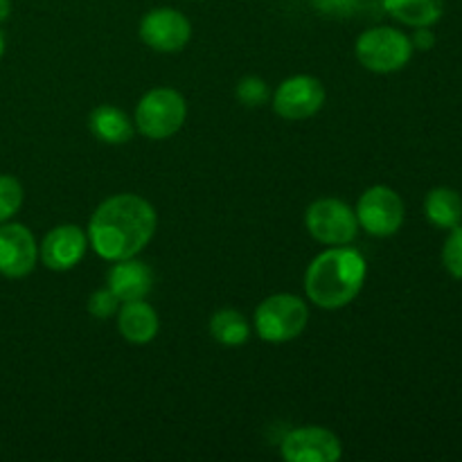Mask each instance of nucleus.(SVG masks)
I'll list each match as a JSON object with an SVG mask.
<instances>
[{
  "label": "nucleus",
  "instance_id": "obj_1",
  "mask_svg": "<svg viewBox=\"0 0 462 462\" xmlns=\"http://www.w3.org/2000/svg\"><path fill=\"white\" fill-rule=\"evenodd\" d=\"M158 217L138 194H116L99 203L88 224V244L108 262L135 257L156 233Z\"/></svg>",
  "mask_w": 462,
  "mask_h": 462
},
{
  "label": "nucleus",
  "instance_id": "obj_2",
  "mask_svg": "<svg viewBox=\"0 0 462 462\" xmlns=\"http://www.w3.org/2000/svg\"><path fill=\"white\" fill-rule=\"evenodd\" d=\"M368 275L364 255L355 248L334 246L311 260L305 275V291L323 310H341L361 293Z\"/></svg>",
  "mask_w": 462,
  "mask_h": 462
},
{
  "label": "nucleus",
  "instance_id": "obj_3",
  "mask_svg": "<svg viewBox=\"0 0 462 462\" xmlns=\"http://www.w3.org/2000/svg\"><path fill=\"white\" fill-rule=\"evenodd\" d=\"M355 52L365 70L388 75L402 70L411 61L413 43L404 32L393 27H373L359 36Z\"/></svg>",
  "mask_w": 462,
  "mask_h": 462
},
{
  "label": "nucleus",
  "instance_id": "obj_4",
  "mask_svg": "<svg viewBox=\"0 0 462 462\" xmlns=\"http://www.w3.org/2000/svg\"><path fill=\"white\" fill-rule=\"evenodd\" d=\"M188 117L185 97L174 88H153L135 108V126L149 140L171 138Z\"/></svg>",
  "mask_w": 462,
  "mask_h": 462
},
{
  "label": "nucleus",
  "instance_id": "obj_5",
  "mask_svg": "<svg viewBox=\"0 0 462 462\" xmlns=\"http://www.w3.org/2000/svg\"><path fill=\"white\" fill-rule=\"evenodd\" d=\"M310 320V310L293 293H275L255 311V329L262 341L287 343L300 337Z\"/></svg>",
  "mask_w": 462,
  "mask_h": 462
},
{
  "label": "nucleus",
  "instance_id": "obj_6",
  "mask_svg": "<svg viewBox=\"0 0 462 462\" xmlns=\"http://www.w3.org/2000/svg\"><path fill=\"white\" fill-rule=\"evenodd\" d=\"M307 230L311 237L328 246H346L359 233L356 212L338 199H319L307 208Z\"/></svg>",
  "mask_w": 462,
  "mask_h": 462
},
{
  "label": "nucleus",
  "instance_id": "obj_7",
  "mask_svg": "<svg viewBox=\"0 0 462 462\" xmlns=\"http://www.w3.org/2000/svg\"><path fill=\"white\" fill-rule=\"evenodd\" d=\"M356 219L365 233L374 237H391L404 224V201L388 185H373L361 194Z\"/></svg>",
  "mask_w": 462,
  "mask_h": 462
},
{
  "label": "nucleus",
  "instance_id": "obj_8",
  "mask_svg": "<svg viewBox=\"0 0 462 462\" xmlns=\"http://www.w3.org/2000/svg\"><path fill=\"white\" fill-rule=\"evenodd\" d=\"M325 104L323 81L311 75H296L284 79L273 95V108L284 120H307Z\"/></svg>",
  "mask_w": 462,
  "mask_h": 462
},
{
  "label": "nucleus",
  "instance_id": "obj_9",
  "mask_svg": "<svg viewBox=\"0 0 462 462\" xmlns=\"http://www.w3.org/2000/svg\"><path fill=\"white\" fill-rule=\"evenodd\" d=\"M192 25L171 7L152 9L140 23V39L156 52H179L188 45Z\"/></svg>",
  "mask_w": 462,
  "mask_h": 462
},
{
  "label": "nucleus",
  "instance_id": "obj_10",
  "mask_svg": "<svg viewBox=\"0 0 462 462\" xmlns=\"http://www.w3.org/2000/svg\"><path fill=\"white\" fill-rule=\"evenodd\" d=\"M280 451L289 462H334L343 456V445L329 429L300 427L284 436Z\"/></svg>",
  "mask_w": 462,
  "mask_h": 462
},
{
  "label": "nucleus",
  "instance_id": "obj_11",
  "mask_svg": "<svg viewBox=\"0 0 462 462\" xmlns=\"http://www.w3.org/2000/svg\"><path fill=\"white\" fill-rule=\"evenodd\" d=\"M39 246L30 230L23 224L0 226V275L5 278H25L34 271Z\"/></svg>",
  "mask_w": 462,
  "mask_h": 462
},
{
  "label": "nucleus",
  "instance_id": "obj_12",
  "mask_svg": "<svg viewBox=\"0 0 462 462\" xmlns=\"http://www.w3.org/2000/svg\"><path fill=\"white\" fill-rule=\"evenodd\" d=\"M86 246H88V235L79 226L63 224L45 235L39 253L48 269L70 271L84 260Z\"/></svg>",
  "mask_w": 462,
  "mask_h": 462
},
{
  "label": "nucleus",
  "instance_id": "obj_13",
  "mask_svg": "<svg viewBox=\"0 0 462 462\" xmlns=\"http://www.w3.org/2000/svg\"><path fill=\"white\" fill-rule=\"evenodd\" d=\"M108 289L117 296L120 302L143 300L153 287V273L144 262L126 257V260L113 262L108 271Z\"/></svg>",
  "mask_w": 462,
  "mask_h": 462
},
{
  "label": "nucleus",
  "instance_id": "obj_14",
  "mask_svg": "<svg viewBox=\"0 0 462 462\" xmlns=\"http://www.w3.org/2000/svg\"><path fill=\"white\" fill-rule=\"evenodd\" d=\"M117 329L129 343L147 346L156 338L161 320H158L156 310L143 298V300L125 302V307L117 310Z\"/></svg>",
  "mask_w": 462,
  "mask_h": 462
},
{
  "label": "nucleus",
  "instance_id": "obj_15",
  "mask_svg": "<svg viewBox=\"0 0 462 462\" xmlns=\"http://www.w3.org/2000/svg\"><path fill=\"white\" fill-rule=\"evenodd\" d=\"M90 131L97 140L106 144H125L134 138V122L129 120L125 111L111 106V104H102L90 113Z\"/></svg>",
  "mask_w": 462,
  "mask_h": 462
},
{
  "label": "nucleus",
  "instance_id": "obj_16",
  "mask_svg": "<svg viewBox=\"0 0 462 462\" xmlns=\"http://www.w3.org/2000/svg\"><path fill=\"white\" fill-rule=\"evenodd\" d=\"M383 9L411 27H431L445 14V0H382Z\"/></svg>",
  "mask_w": 462,
  "mask_h": 462
},
{
  "label": "nucleus",
  "instance_id": "obj_17",
  "mask_svg": "<svg viewBox=\"0 0 462 462\" xmlns=\"http://www.w3.org/2000/svg\"><path fill=\"white\" fill-rule=\"evenodd\" d=\"M424 215L436 228H456L462 224V197L451 188H433L424 199Z\"/></svg>",
  "mask_w": 462,
  "mask_h": 462
},
{
  "label": "nucleus",
  "instance_id": "obj_18",
  "mask_svg": "<svg viewBox=\"0 0 462 462\" xmlns=\"http://www.w3.org/2000/svg\"><path fill=\"white\" fill-rule=\"evenodd\" d=\"M210 334L221 346L235 347L244 346L248 341L251 329H248L244 314H239L237 310H219L210 319Z\"/></svg>",
  "mask_w": 462,
  "mask_h": 462
},
{
  "label": "nucleus",
  "instance_id": "obj_19",
  "mask_svg": "<svg viewBox=\"0 0 462 462\" xmlns=\"http://www.w3.org/2000/svg\"><path fill=\"white\" fill-rule=\"evenodd\" d=\"M23 206V185L14 176L0 174V224L12 219Z\"/></svg>",
  "mask_w": 462,
  "mask_h": 462
},
{
  "label": "nucleus",
  "instance_id": "obj_20",
  "mask_svg": "<svg viewBox=\"0 0 462 462\" xmlns=\"http://www.w3.org/2000/svg\"><path fill=\"white\" fill-rule=\"evenodd\" d=\"M442 264L456 280H462V224L451 228L449 237L442 246Z\"/></svg>",
  "mask_w": 462,
  "mask_h": 462
},
{
  "label": "nucleus",
  "instance_id": "obj_21",
  "mask_svg": "<svg viewBox=\"0 0 462 462\" xmlns=\"http://www.w3.org/2000/svg\"><path fill=\"white\" fill-rule=\"evenodd\" d=\"M237 99L244 106H262L269 99V86L262 77H244L237 84Z\"/></svg>",
  "mask_w": 462,
  "mask_h": 462
},
{
  "label": "nucleus",
  "instance_id": "obj_22",
  "mask_svg": "<svg viewBox=\"0 0 462 462\" xmlns=\"http://www.w3.org/2000/svg\"><path fill=\"white\" fill-rule=\"evenodd\" d=\"M117 310H120V300H117V296L111 289H97V291L88 298V311L95 319H111L113 314H117Z\"/></svg>",
  "mask_w": 462,
  "mask_h": 462
},
{
  "label": "nucleus",
  "instance_id": "obj_23",
  "mask_svg": "<svg viewBox=\"0 0 462 462\" xmlns=\"http://www.w3.org/2000/svg\"><path fill=\"white\" fill-rule=\"evenodd\" d=\"M361 0H314V7L320 14L332 18H347L359 9Z\"/></svg>",
  "mask_w": 462,
  "mask_h": 462
},
{
  "label": "nucleus",
  "instance_id": "obj_24",
  "mask_svg": "<svg viewBox=\"0 0 462 462\" xmlns=\"http://www.w3.org/2000/svg\"><path fill=\"white\" fill-rule=\"evenodd\" d=\"M411 43H413V50H422V52H429V50L436 45V34H433L429 27H418L413 34V39H411Z\"/></svg>",
  "mask_w": 462,
  "mask_h": 462
},
{
  "label": "nucleus",
  "instance_id": "obj_25",
  "mask_svg": "<svg viewBox=\"0 0 462 462\" xmlns=\"http://www.w3.org/2000/svg\"><path fill=\"white\" fill-rule=\"evenodd\" d=\"M9 12H12V0H0V23L7 21Z\"/></svg>",
  "mask_w": 462,
  "mask_h": 462
},
{
  "label": "nucleus",
  "instance_id": "obj_26",
  "mask_svg": "<svg viewBox=\"0 0 462 462\" xmlns=\"http://www.w3.org/2000/svg\"><path fill=\"white\" fill-rule=\"evenodd\" d=\"M5 54V36H3V32H0V57H3Z\"/></svg>",
  "mask_w": 462,
  "mask_h": 462
}]
</instances>
